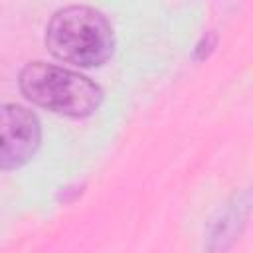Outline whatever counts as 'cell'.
<instances>
[{
    "mask_svg": "<svg viewBox=\"0 0 253 253\" xmlns=\"http://www.w3.org/2000/svg\"><path fill=\"white\" fill-rule=\"evenodd\" d=\"M18 83L24 97L34 105L73 119L93 115L103 101V91L97 83L45 61L24 65Z\"/></svg>",
    "mask_w": 253,
    "mask_h": 253,
    "instance_id": "obj_2",
    "label": "cell"
},
{
    "mask_svg": "<svg viewBox=\"0 0 253 253\" xmlns=\"http://www.w3.org/2000/svg\"><path fill=\"white\" fill-rule=\"evenodd\" d=\"M45 45L61 61L97 67L111 59L115 32L101 10L73 4L51 16L45 28Z\"/></svg>",
    "mask_w": 253,
    "mask_h": 253,
    "instance_id": "obj_1",
    "label": "cell"
},
{
    "mask_svg": "<svg viewBox=\"0 0 253 253\" xmlns=\"http://www.w3.org/2000/svg\"><path fill=\"white\" fill-rule=\"evenodd\" d=\"M42 142L38 117L16 103L0 105V170H16L30 162Z\"/></svg>",
    "mask_w": 253,
    "mask_h": 253,
    "instance_id": "obj_3",
    "label": "cell"
}]
</instances>
